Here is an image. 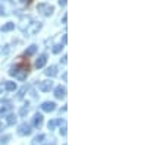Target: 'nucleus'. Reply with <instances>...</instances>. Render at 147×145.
I'll return each mask as SVG.
<instances>
[{
    "label": "nucleus",
    "mask_w": 147,
    "mask_h": 145,
    "mask_svg": "<svg viewBox=\"0 0 147 145\" xmlns=\"http://www.w3.org/2000/svg\"><path fill=\"white\" fill-rule=\"evenodd\" d=\"M43 125V116L40 114V113H37L35 116H34V126L35 128H40Z\"/></svg>",
    "instance_id": "9"
},
{
    "label": "nucleus",
    "mask_w": 147,
    "mask_h": 145,
    "mask_svg": "<svg viewBox=\"0 0 147 145\" xmlns=\"http://www.w3.org/2000/svg\"><path fill=\"white\" fill-rule=\"evenodd\" d=\"M0 129H3V125L2 123H0Z\"/></svg>",
    "instance_id": "23"
},
{
    "label": "nucleus",
    "mask_w": 147,
    "mask_h": 145,
    "mask_svg": "<svg viewBox=\"0 0 147 145\" xmlns=\"http://www.w3.org/2000/svg\"><path fill=\"white\" fill-rule=\"evenodd\" d=\"M46 75H47V76H56V75H57V67H56V66H50V67H47Z\"/></svg>",
    "instance_id": "10"
},
{
    "label": "nucleus",
    "mask_w": 147,
    "mask_h": 145,
    "mask_svg": "<svg viewBox=\"0 0 147 145\" xmlns=\"http://www.w3.org/2000/svg\"><path fill=\"white\" fill-rule=\"evenodd\" d=\"M24 2H28V3H30V2H31V0H24Z\"/></svg>",
    "instance_id": "24"
},
{
    "label": "nucleus",
    "mask_w": 147,
    "mask_h": 145,
    "mask_svg": "<svg viewBox=\"0 0 147 145\" xmlns=\"http://www.w3.org/2000/svg\"><path fill=\"white\" fill-rule=\"evenodd\" d=\"M60 50H62V45L57 44V45H55V48H53V53H59Z\"/></svg>",
    "instance_id": "18"
},
{
    "label": "nucleus",
    "mask_w": 147,
    "mask_h": 145,
    "mask_svg": "<svg viewBox=\"0 0 147 145\" xmlns=\"http://www.w3.org/2000/svg\"><path fill=\"white\" fill-rule=\"evenodd\" d=\"M60 123H62V120H60V119H56V120H52V122H49V129H50V130H53L57 125H60Z\"/></svg>",
    "instance_id": "13"
},
{
    "label": "nucleus",
    "mask_w": 147,
    "mask_h": 145,
    "mask_svg": "<svg viewBox=\"0 0 147 145\" xmlns=\"http://www.w3.org/2000/svg\"><path fill=\"white\" fill-rule=\"evenodd\" d=\"M30 25H31V28H28V29H27V32H28V34H31V35H32V34H35L37 31H38V29L41 28V23H40V22H32V23H30Z\"/></svg>",
    "instance_id": "6"
},
{
    "label": "nucleus",
    "mask_w": 147,
    "mask_h": 145,
    "mask_svg": "<svg viewBox=\"0 0 147 145\" xmlns=\"http://www.w3.org/2000/svg\"><path fill=\"white\" fill-rule=\"evenodd\" d=\"M35 50H37V45H34V44L30 45L27 50H25V56H27V57H28V56H32V54L35 53Z\"/></svg>",
    "instance_id": "14"
},
{
    "label": "nucleus",
    "mask_w": 147,
    "mask_h": 145,
    "mask_svg": "<svg viewBox=\"0 0 147 145\" xmlns=\"http://www.w3.org/2000/svg\"><path fill=\"white\" fill-rule=\"evenodd\" d=\"M46 62H47V56H46V54H41L38 59H37V63H35V66L40 69V67H43V66L46 65Z\"/></svg>",
    "instance_id": "8"
},
{
    "label": "nucleus",
    "mask_w": 147,
    "mask_h": 145,
    "mask_svg": "<svg viewBox=\"0 0 147 145\" xmlns=\"http://www.w3.org/2000/svg\"><path fill=\"white\" fill-rule=\"evenodd\" d=\"M38 88L43 91V92H47L53 88V81H41L38 84Z\"/></svg>",
    "instance_id": "3"
},
{
    "label": "nucleus",
    "mask_w": 147,
    "mask_h": 145,
    "mask_svg": "<svg viewBox=\"0 0 147 145\" xmlns=\"http://www.w3.org/2000/svg\"><path fill=\"white\" fill-rule=\"evenodd\" d=\"M60 134H62V135H66V126H65V125H63L62 129H60Z\"/></svg>",
    "instance_id": "20"
},
{
    "label": "nucleus",
    "mask_w": 147,
    "mask_h": 145,
    "mask_svg": "<svg viewBox=\"0 0 147 145\" xmlns=\"http://www.w3.org/2000/svg\"><path fill=\"white\" fill-rule=\"evenodd\" d=\"M59 3H60V6H65L66 5V0H59Z\"/></svg>",
    "instance_id": "21"
},
{
    "label": "nucleus",
    "mask_w": 147,
    "mask_h": 145,
    "mask_svg": "<svg viewBox=\"0 0 147 145\" xmlns=\"http://www.w3.org/2000/svg\"><path fill=\"white\" fill-rule=\"evenodd\" d=\"M55 95H56V98H65V95H66V90H65V87H57L56 88V91H55Z\"/></svg>",
    "instance_id": "7"
},
{
    "label": "nucleus",
    "mask_w": 147,
    "mask_h": 145,
    "mask_svg": "<svg viewBox=\"0 0 147 145\" xmlns=\"http://www.w3.org/2000/svg\"><path fill=\"white\" fill-rule=\"evenodd\" d=\"M6 13V12H5V9L2 7V6H0V15H5Z\"/></svg>",
    "instance_id": "22"
},
{
    "label": "nucleus",
    "mask_w": 147,
    "mask_h": 145,
    "mask_svg": "<svg viewBox=\"0 0 147 145\" xmlns=\"http://www.w3.org/2000/svg\"><path fill=\"white\" fill-rule=\"evenodd\" d=\"M25 113H28V104H27V107H24L22 110H21V114H22V116L25 114Z\"/></svg>",
    "instance_id": "19"
},
{
    "label": "nucleus",
    "mask_w": 147,
    "mask_h": 145,
    "mask_svg": "<svg viewBox=\"0 0 147 145\" xmlns=\"http://www.w3.org/2000/svg\"><path fill=\"white\" fill-rule=\"evenodd\" d=\"M6 122H7V125H15L16 123V116L15 114H7Z\"/></svg>",
    "instance_id": "15"
},
{
    "label": "nucleus",
    "mask_w": 147,
    "mask_h": 145,
    "mask_svg": "<svg viewBox=\"0 0 147 145\" xmlns=\"http://www.w3.org/2000/svg\"><path fill=\"white\" fill-rule=\"evenodd\" d=\"M13 28H15V23H12V22H7L6 25H3L2 31H12Z\"/></svg>",
    "instance_id": "16"
},
{
    "label": "nucleus",
    "mask_w": 147,
    "mask_h": 145,
    "mask_svg": "<svg viewBox=\"0 0 147 145\" xmlns=\"http://www.w3.org/2000/svg\"><path fill=\"white\" fill-rule=\"evenodd\" d=\"M44 139H46V135H38V136H35L34 141H32V145H43Z\"/></svg>",
    "instance_id": "11"
},
{
    "label": "nucleus",
    "mask_w": 147,
    "mask_h": 145,
    "mask_svg": "<svg viewBox=\"0 0 147 145\" xmlns=\"http://www.w3.org/2000/svg\"><path fill=\"white\" fill-rule=\"evenodd\" d=\"M9 139H10V136H9V135H6L5 138H0V142H2V144H7V142H9Z\"/></svg>",
    "instance_id": "17"
},
{
    "label": "nucleus",
    "mask_w": 147,
    "mask_h": 145,
    "mask_svg": "<svg viewBox=\"0 0 147 145\" xmlns=\"http://www.w3.org/2000/svg\"><path fill=\"white\" fill-rule=\"evenodd\" d=\"M9 74L12 75V76H15V78H18L19 81H24L27 78V75H28V72H25V70H22L21 67H18V66H15L13 69H12Z\"/></svg>",
    "instance_id": "2"
},
{
    "label": "nucleus",
    "mask_w": 147,
    "mask_h": 145,
    "mask_svg": "<svg viewBox=\"0 0 147 145\" xmlns=\"http://www.w3.org/2000/svg\"><path fill=\"white\" fill-rule=\"evenodd\" d=\"M5 90L6 91H15L16 90V84L15 82H5Z\"/></svg>",
    "instance_id": "12"
},
{
    "label": "nucleus",
    "mask_w": 147,
    "mask_h": 145,
    "mask_svg": "<svg viewBox=\"0 0 147 145\" xmlns=\"http://www.w3.org/2000/svg\"><path fill=\"white\" fill-rule=\"evenodd\" d=\"M40 107H41V110H43V112L50 113V112H53L55 108H56V104H55L53 101H46V103H43Z\"/></svg>",
    "instance_id": "5"
},
{
    "label": "nucleus",
    "mask_w": 147,
    "mask_h": 145,
    "mask_svg": "<svg viewBox=\"0 0 147 145\" xmlns=\"http://www.w3.org/2000/svg\"><path fill=\"white\" fill-rule=\"evenodd\" d=\"M31 126L30 125H27V123H24V125H21L19 126V129H18V135H21V136H25V135H30L31 134Z\"/></svg>",
    "instance_id": "4"
},
{
    "label": "nucleus",
    "mask_w": 147,
    "mask_h": 145,
    "mask_svg": "<svg viewBox=\"0 0 147 145\" xmlns=\"http://www.w3.org/2000/svg\"><path fill=\"white\" fill-rule=\"evenodd\" d=\"M37 10H38L41 15H44V16H50L55 12V7L52 5H49V3H40L38 6H37Z\"/></svg>",
    "instance_id": "1"
}]
</instances>
